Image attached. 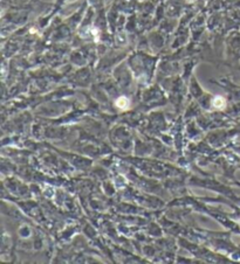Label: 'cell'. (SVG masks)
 Masks as SVG:
<instances>
[{"mask_svg": "<svg viewBox=\"0 0 240 264\" xmlns=\"http://www.w3.org/2000/svg\"><path fill=\"white\" fill-rule=\"evenodd\" d=\"M212 104H213V106L222 109V108H224V106H225V101H224V98H223V97L218 96V97H216V98L213 99V103H212Z\"/></svg>", "mask_w": 240, "mask_h": 264, "instance_id": "cell-1", "label": "cell"}, {"mask_svg": "<svg viewBox=\"0 0 240 264\" xmlns=\"http://www.w3.org/2000/svg\"><path fill=\"white\" fill-rule=\"evenodd\" d=\"M116 105L121 108V109H125L128 105H129V101L126 97H120L117 101H116Z\"/></svg>", "mask_w": 240, "mask_h": 264, "instance_id": "cell-2", "label": "cell"}]
</instances>
